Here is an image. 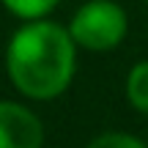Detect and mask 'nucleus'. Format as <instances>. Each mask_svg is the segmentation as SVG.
Wrapping results in <instances>:
<instances>
[{"mask_svg":"<svg viewBox=\"0 0 148 148\" xmlns=\"http://www.w3.org/2000/svg\"><path fill=\"white\" fill-rule=\"evenodd\" d=\"M77 41L52 16L22 22L5 44V74L14 90L33 101L63 96L77 74Z\"/></svg>","mask_w":148,"mask_h":148,"instance_id":"obj_1","label":"nucleus"},{"mask_svg":"<svg viewBox=\"0 0 148 148\" xmlns=\"http://www.w3.org/2000/svg\"><path fill=\"white\" fill-rule=\"evenodd\" d=\"M69 33L85 52H110L126 38L129 14L115 0H85L71 14Z\"/></svg>","mask_w":148,"mask_h":148,"instance_id":"obj_2","label":"nucleus"},{"mask_svg":"<svg viewBox=\"0 0 148 148\" xmlns=\"http://www.w3.org/2000/svg\"><path fill=\"white\" fill-rule=\"evenodd\" d=\"M44 123L27 104L0 99V148H44Z\"/></svg>","mask_w":148,"mask_h":148,"instance_id":"obj_3","label":"nucleus"},{"mask_svg":"<svg viewBox=\"0 0 148 148\" xmlns=\"http://www.w3.org/2000/svg\"><path fill=\"white\" fill-rule=\"evenodd\" d=\"M123 93H126V101L134 112L148 115V60H137L126 71Z\"/></svg>","mask_w":148,"mask_h":148,"instance_id":"obj_4","label":"nucleus"},{"mask_svg":"<svg viewBox=\"0 0 148 148\" xmlns=\"http://www.w3.org/2000/svg\"><path fill=\"white\" fill-rule=\"evenodd\" d=\"M3 8L11 16H16L19 22H30V19H44L52 16V11L60 5V0H0Z\"/></svg>","mask_w":148,"mask_h":148,"instance_id":"obj_5","label":"nucleus"},{"mask_svg":"<svg viewBox=\"0 0 148 148\" xmlns=\"http://www.w3.org/2000/svg\"><path fill=\"white\" fill-rule=\"evenodd\" d=\"M85 148H148V143L132 132H101L88 140Z\"/></svg>","mask_w":148,"mask_h":148,"instance_id":"obj_6","label":"nucleus"},{"mask_svg":"<svg viewBox=\"0 0 148 148\" xmlns=\"http://www.w3.org/2000/svg\"><path fill=\"white\" fill-rule=\"evenodd\" d=\"M44 148H47V145H44Z\"/></svg>","mask_w":148,"mask_h":148,"instance_id":"obj_7","label":"nucleus"},{"mask_svg":"<svg viewBox=\"0 0 148 148\" xmlns=\"http://www.w3.org/2000/svg\"><path fill=\"white\" fill-rule=\"evenodd\" d=\"M145 3H148V0H145Z\"/></svg>","mask_w":148,"mask_h":148,"instance_id":"obj_8","label":"nucleus"}]
</instances>
